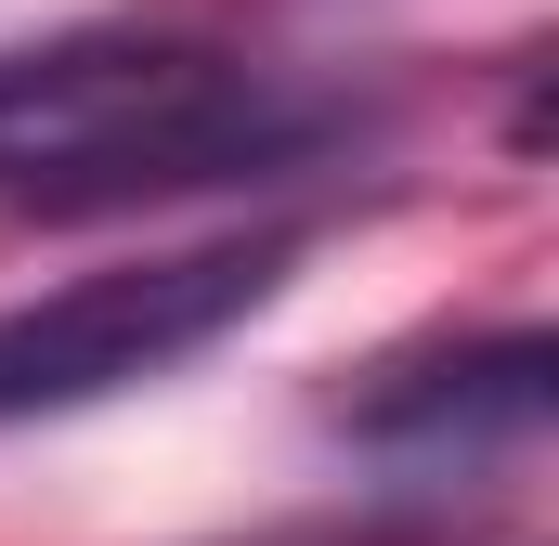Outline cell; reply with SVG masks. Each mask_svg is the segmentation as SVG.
<instances>
[{
  "label": "cell",
  "instance_id": "3",
  "mask_svg": "<svg viewBox=\"0 0 559 546\" xmlns=\"http://www.w3.org/2000/svg\"><path fill=\"white\" fill-rule=\"evenodd\" d=\"M547 416V339L534 325H508V339H481V352H429V365H391L352 429L365 442H481V429H534Z\"/></svg>",
  "mask_w": 559,
  "mask_h": 546
},
{
  "label": "cell",
  "instance_id": "2",
  "mask_svg": "<svg viewBox=\"0 0 559 546\" xmlns=\"http://www.w3.org/2000/svg\"><path fill=\"white\" fill-rule=\"evenodd\" d=\"M274 273H286V235H209V248H143V261L52 286V299H13L0 312V429L105 404L131 378H169L182 352L248 325L274 299Z\"/></svg>",
  "mask_w": 559,
  "mask_h": 546
},
{
  "label": "cell",
  "instance_id": "1",
  "mask_svg": "<svg viewBox=\"0 0 559 546\" xmlns=\"http://www.w3.org/2000/svg\"><path fill=\"white\" fill-rule=\"evenodd\" d=\"M312 143V105L195 39H39L0 52V195L118 209L156 182L274 169Z\"/></svg>",
  "mask_w": 559,
  "mask_h": 546
}]
</instances>
